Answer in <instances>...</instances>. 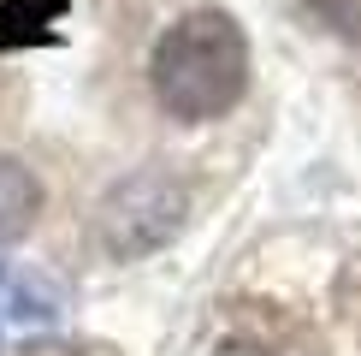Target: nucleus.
I'll return each instance as SVG.
<instances>
[{"instance_id": "f257e3e1", "label": "nucleus", "mask_w": 361, "mask_h": 356, "mask_svg": "<svg viewBox=\"0 0 361 356\" xmlns=\"http://www.w3.org/2000/svg\"><path fill=\"white\" fill-rule=\"evenodd\" d=\"M249 36L225 6H195L160 30L148 54V89L154 107L178 125H207L225 119L249 95Z\"/></svg>"}, {"instance_id": "f03ea898", "label": "nucleus", "mask_w": 361, "mask_h": 356, "mask_svg": "<svg viewBox=\"0 0 361 356\" xmlns=\"http://www.w3.org/2000/svg\"><path fill=\"white\" fill-rule=\"evenodd\" d=\"M190 220V190L184 178L166 167H137L101 196L95 208V244L113 261H142L154 249H166Z\"/></svg>"}, {"instance_id": "7ed1b4c3", "label": "nucleus", "mask_w": 361, "mask_h": 356, "mask_svg": "<svg viewBox=\"0 0 361 356\" xmlns=\"http://www.w3.org/2000/svg\"><path fill=\"white\" fill-rule=\"evenodd\" d=\"M42 220V184L24 160L0 155V249L6 244H24Z\"/></svg>"}, {"instance_id": "20e7f679", "label": "nucleus", "mask_w": 361, "mask_h": 356, "mask_svg": "<svg viewBox=\"0 0 361 356\" xmlns=\"http://www.w3.org/2000/svg\"><path fill=\"white\" fill-rule=\"evenodd\" d=\"M71 0H0V54L12 48H54Z\"/></svg>"}, {"instance_id": "39448f33", "label": "nucleus", "mask_w": 361, "mask_h": 356, "mask_svg": "<svg viewBox=\"0 0 361 356\" xmlns=\"http://www.w3.org/2000/svg\"><path fill=\"white\" fill-rule=\"evenodd\" d=\"M59 309H66V297H59L42 273H18V267L0 261V315L12 321H59Z\"/></svg>"}, {"instance_id": "423d86ee", "label": "nucleus", "mask_w": 361, "mask_h": 356, "mask_svg": "<svg viewBox=\"0 0 361 356\" xmlns=\"http://www.w3.org/2000/svg\"><path fill=\"white\" fill-rule=\"evenodd\" d=\"M302 6L332 30V36H343V42L361 48V0H302Z\"/></svg>"}, {"instance_id": "0eeeda50", "label": "nucleus", "mask_w": 361, "mask_h": 356, "mask_svg": "<svg viewBox=\"0 0 361 356\" xmlns=\"http://www.w3.org/2000/svg\"><path fill=\"white\" fill-rule=\"evenodd\" d=\"M207 356H273L267 345H255V338H225V345H214Z\"/></svg>"}]
</instances>
